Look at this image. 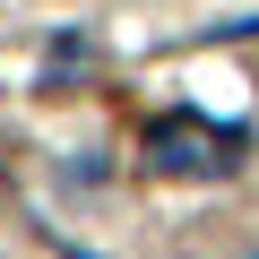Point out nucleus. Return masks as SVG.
Here are the masks:
<instances>
[{"label":"nucleus","mask_w":259,"mask_h":259,"mask_svg":"<svg viewBox=\"0 0 259 259\" xmlns=\"http://www.w3.org/2000/svg\"><path fill=\"white\" fill-rule=\"evenodd\" d=\"M242 130H216V121H199V112H164V121H147V156L164 164V173H182V182H216V173H233L242 164Z\"/></svg>","instance_id":"nucleus-1"}]
</instances>
